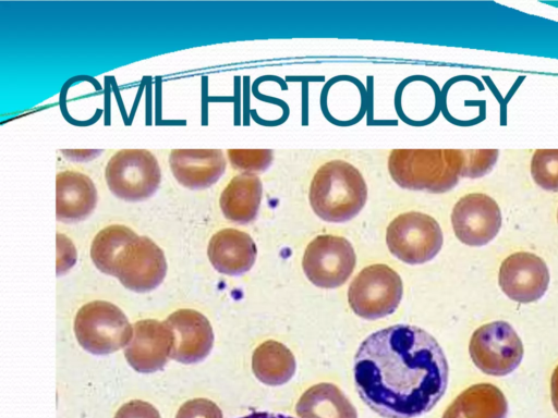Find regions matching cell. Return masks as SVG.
<instances>
[{
	"label": "cell",
	"mask_w": 558,
	"mask_h": 418,
	"mask_svg": "<svg viewBox=\"0 0 558 418\" xmlns=\"http://www.w3.org/2000/svg\"><path fill=\"white\" fill-rule=\"evenodd\" d=\"M546 262L533 253L518 251L500 265L498 283L510 299L527 304L539 299L549 284Z\"/></svg>",
	"instance_id": "7c38bea8"
},
{
	"label": "cell",
	"mask_w": 558,
	"mask_h": 418,
	"mask_svg": "<svg viewBox=\"0 0 558 418\" xmlns=\"http://www.w3.org/2000/svg\"><path fill=\"white\" fill-rule=\"evenodd\" d=\"M169 165L174 179L190 189H205L225 173L227 160L221 149H173Z\"/></svg>",
	"instance_id": "9a60e30c"
},
{
	"label": "cell",
	"mask_w": 558,
	"mask_h": 418,
	"mask_svg": "<svg viewBox=\"0 0 558 418\" xmlns=\"http://www.w3.org/2000/svg\"><path fill=\"white\" fill-rule=\"evenodd\" d=\"M442 242L438 222L432 216L418 211L400 213L386 230L388 249L409 265L432 260L441 249Z\"/></svg>",
	"instance_id": "8992f818"
},
{
	"label": "cell",
	"mask_w": 558,
	"mask_h": 418,
	"mask_svg": "<svg viewBox=\"0 0 558 418\" xmlns=\"http://www.w3.org/2000/svg\"><path fill=\"white\" fill-rule=\"evenodd\" d=\"M300 418H357L354 406L341 390L331 383L307 389L295 405Z\"/></svg>",
	"instance_id": "ffe728a7"
},
{
	"label": "cell",
	"mask_w": 558,
	"mask_h": 418,
	"mask_svg": "<svg viewBox=\"0 0 558 418\" xmlns=\"http://www.w3.org/2000/svg\"><path fill=\"white\" fill-rule=\"evenodd\" d=\"M172 346L173 335L166 321L145 319L134 323L124 356L134 370L150 373L163 368Z\"/></svg>",
	"instance_id": "4fadbf2b"
},
{
	"label": "cell",
	"mask_w": 558,
	"mask_h": 418,
	"mask_svg": "<svg viewBox=\"0 0 558 418\" xmlns=\"http://www.w3.org/2000/svg\"><path fill=\"white\" fill-rule=\"evenodd\" d=\"M403 294L400 275L390 267L375 263L353 279L348 291L351 309L359 317L375 320L392 314Z\"/></svg>",
	"instance_id": "52a82bcc"
},
{
	"label": "cell",
	"mask_w": 558,
	"mask_h": 418,
	"mask_svg": "<svg viewBox=\"0 0 558 418\" xmlns=\"http://www.w3.org/2000/svg\"><path fill=\"white\" fill-rule=\"evenodd\" d=\"M507 414L508 403L501 390L484 382L461 392L442 418H506Z\"/></svg>",
	"instance_id": "d6986e66"
},
{
	"label": "cell",
	"mask_w": 558,
	"mask_h": 418,
	"mask_svg": "<svg viewBox=\"0 0 558 418\" xmlns=\"http://www.w3.org/2000/svg\"><path fill=\"white\" fill-rule=\"evenodd\" d=\"M463 163L461 149H392L388 171L402 188L439 194L458 184Z\"/></svg>",
	"instance_id": "3957f363"
},
{
	"label": "cell",
	"mask_w": 558,
	"mask_h": 418,
	"mask_svg": "<svg viewBox=\"0 0 558 418\" xmlns=\"http://www.w3.org/2000/svg\"><path fill=\"white\" fill-rule=\"evenodd\" d=\"M262 196L263 183L259 176L242 172L225 186L219 197V206L228 220L245 224L256 218Z\"/></svg>",
	"instance_id": "ac0fdd59"
},
{
	"label": "cell",
	"mask_w": 558,
	"mask_h": 418,
	"mask_svg": "<svg viewBox=\"0 0 558 418\" xmlns=\"http://www.w3.org/2000/svg\"><path fill=\"white\" fill-rule=\"evenodd\" d=\"M227 155L233 169L247 173L265 171L274 159L270 149H228Z\"/></svg>",
	"instance_id": "cb8c5ba5"
},
{
	"label": "cell",
	"mask_w": 558,
	"mask_h": 418,
	"mask_svg": "<svg viewBox=\"0 0 558 418\" xmlns=\"http://www.w3.org/2000/svg\"><path fill=\"white\" fill-rule=\"evenodd\" d=\"M114 418H160V415L151 404L134 399L122 405Z\"/></svg>",
	"instance_id": "4316f807"
},
{
	"label": "cell",
	"mask_w": 558,
	"mask_h": 418,
	"mask_svg": "<svg viewBox=\"0 0 558 418\" xmlns=\"http://www.w3.org/2000/svg\"><path fill=\"white\" fill-rule=\"evenodd\" d=\"M310 205L324 221L341 223L360 213L367 200V185L352 163L332 159L314 173L308 188Z\"/></svg>",
	"instance_id": "7a4b0ae2"
},
{
	"label": "cell",
	"mask_w": 558,
	"mask_h": 418,
	"mask_svg": "<svg viewBox=\"0 0 558 418\" xmlns=\"http://www.w3.org/2000/svg\"><path fill=\"white\" fill-rule=\"evenodd\" d=\"M451 224L457 238L468 246H484L493 241L501 228V212L497 202L486 194L470 193L453 206Z\"/></svg>",
	"instance_id": "8fae6325"
},
{
	"label": "cell",
	"mask_w": 558,
	"mask_h": 418,
	"mask_svg": "<svg viewBox=\"0 0 558 418\" xmlns=\"http://www.w3.org/2000/svg\"><path fill=\"white\" fill-rule=\"evenodd\" d=\"M469 353L481 371L502 377L520 365L524 349L521 339L508 322L492 321L473 332Z\"/></svg>",
	"instance_id": "ba28073f"
},
{
	"label": "cell",
	"mask_w": 558,
	"mask_h": 418,
	"mask_svg": "<svg viewBox=\"0 0 558 418\" xmlns=\"http://www.w3.org/2000/svg\"><path fill=\"white\" fill-rule=\"evenodd\" d=\"M137 236L130 228L112 224L100 230L90 246V257L104 273L112 274L113 266L123 249Z\"/></svg>",
	"instance_id": "7402d4cb"
},
{
	"label": "cell",
	"mask_w": 558,
	"mask_h": 418,
	"mask_svg": "<svg viewBox=\"0 0 558 418\" xmlns=\"http://www.w3.org/2000/svg\"><path fill=\"white\" fill-rule=\"evenodd\" d=\"M449 367L425 330L396 324L368 335L354 357L360 397L385 418H415L429 411L448 385Z\"/></svg>",
	"instance_id": "6da1fadb"
},
{
	"label": "cell",
	"mask_w": 558,
	"mask_h": 418,
	"mask_svg": "<svg viewBox=\"0 0 558 418\" xmlns=\"http://www.w3.org/2000/svg\"><path fill=\"white\" fill-rule=\"evenodd\" d=\"M175 418H222V413L213 401L194 398L179 408Z\"/></svg>",
	"instance_id": "484cf974"
},
{
	"label": "cell",
	"mask_w": 558,
	"mask_h": 418,
	"mask_svg": "<svg viewBox=\"0 0 558 418\" xmlns=\"http://www.w3.org/2000/svg\"><path fill=\"white\" fill-rule=\"evenodd\" d=\"M557 220H558V213H557Z\"/></svg>",
	"instance_id": "f546056e"
},
{
	"label": "cell",
	"mask_w": 558,
	"mask_h": 418,
	"mask_svg": "<svg viewBox=\"0 0 558 418\" xmlns=\"http://www.w3.org/2000/svg\"><path fill=\"white\" fill-rule=\"evenodd\" d=\"M75 336L81 346L95 355H105L126 346L133 334L124 312L105 300L82 306L74 320Z\"/></svg>",
	"instance_id": "277c9868"
},
{
	"label": "cell",
	"mask_w": 558,
	"mask_h": 418,
	"mask_svg": "<svg viewBox=\"0 0 558 418\" xmlns=\"http://www.w3.org/2000/svg\"><path fill=\"white\" fill-rule=\"evenodd\" d=\"M167 261L162 249L146 236H136L117 259L112 274L134 292L156 288L165 279Z\"/></svg>",
	"instance_id": "30bf717a"
},
{
	"label": "cell",
	"mask_w": 558,
	"mask_h": 418,
	"mask_svg": "<svg viewBox=\"0 0 558 418\" xmlns=\"http://www.w3.org/2000/svg\"><path fill=\"white\" fill-rule=\"evenodd\" d=\"M551 403L558 413V366L555 368L550 380Z\"/></svg>",
	"instance_id": "83f0119b"
},
{
	"label": "cell",
	"mask_w": 558,
	"mask_h": 418,
	"mask_svg": "<svg viewBox=\"0 0 558 418\" xmlns=\"http://www.w3.org/2000/svg\"><path fill=\"white\" fill-rule=\"evenodd\" d=\"M356 256L351 243L338 235L322 234L306 246L302 267L307 279L316 286L335 288L352 274Z\"/></svg>",
	"instance_id": "9c48e42d"
},
{
	"label": "cell",
	"mask_w": 558,
	"mask_h": 418,
	"mask_svg": "<svg viewBox=\"0 0 558 418\" xmlns=\"http://www.w3.org/2000/svg\"><path fill=\"white\" fill-rule=\"evenodd\" d=\"M207 254L216 270L229 275H239L252 268L257 248L246 232L228 228L211 236Z\"/></svg>",
	"instance_id": "e0dca14e"
},
{
	"label": "cell",
	"mask_w": 558,
	"mask_h": 418,
	"mask_svg": "<svg viewBox=\"0 0 558 418\" xmlns=\"http://www.w3.org/2000/svg\"><path fill=\"white\" fill-rule=\"evenodd\" d=\"M241 418H293L291 416L282 415V414H271V413H252L247 416Z\"/></svg>",
	"instance_id": "f1b7e54d"
},
{
	"label": "cell",
	"mask_w": 558,
	"mask_h": 418,
	"mask_svg": "<svg viewBox=\"0 0 558 418\" xmlns=\"http://www.w3.org/2000/svg\"><path fill=\"white\" fill-rule=\"evenodd\" d=\"M295 359L282 343L268 340L259 344L252 356L255 377L267 385L287 383L295 372Z\"/></svg>",
	"instance_id": "44dd1931"
},
{
	"label": "cell",
	"mask_w": 558,
	"mask_h": 418,
	"mask_svg": "<svg viewBox=\"0 0 558 418\" xmlns=\"http://www.w3.org/2000/svg\"><path fill=\"white\" fill-rule=\"evenodd\" d=\"M173 335L171 358L182 364L203 360L211 351L214 332L208 319L194 309H178L166 320Z\"/></svg>",
	"instance_id": "5bb4252c"
},
{
	"label": "cell",
	"mask_w": 558,
	"mask_h": 418,
	"mask_svg": "<svg viewBox=\"0 0 558 418\" xmlns=\"http://www.w3.org/2000/svg\"><path fill=\"white\" fill-rule=\"evenodd\" d=\"M105 180L110 192L118 198L141 201L158 189L161 170L149 150L121 149L108 160Z\"/></svg>",
	"instance_id": "5b68a950"
},
{
	"label": "cell",
	"mask_w": 558,
	"mask_h": 418,
	"mask_svg": "<svg viewBox=\"0 0 558 418\" xmlns=\"http://www.w3.org/2000/svg\"><path fill=\"white\" fill-rule=\"evenodd\" d=\"M534 182L545 190L558 192V149H537L531 160Z\"/></svg>",
	"instance_id": "603a6c76"
},
{
	"label": "cell",
	"mask_w": 558,
	"mask_h": 418,
	"mask_svg": "<svg viewBox=\"0 0 558 418\" xmlns=\"http://www.w3.org/2000/svg\"><path fill=\"white\" fill-rule=\"evenodd\" d=\"M97 205L93 180L80 171L64 170L56 176V217L59 221L86 219Z\"/></svg>",
	"instance_id": "2e32d148"
},
{
	"label": "cell",
	"mask_w": 558,
	"mask_h": 418,
	"mask_svg": "<svg viewBox=\"0 0 558 418\" xmlns=\"http://www.w3.org/2000/svg\"><path fill=\"white\" fill-rule=\"evenodd\" d=\"M464 163L462 177H480L492 170L497 161L498 150L481 149V150H463Z\"/></svg>",
	"instance_id": "d4e9b609"
}]
</instances>
